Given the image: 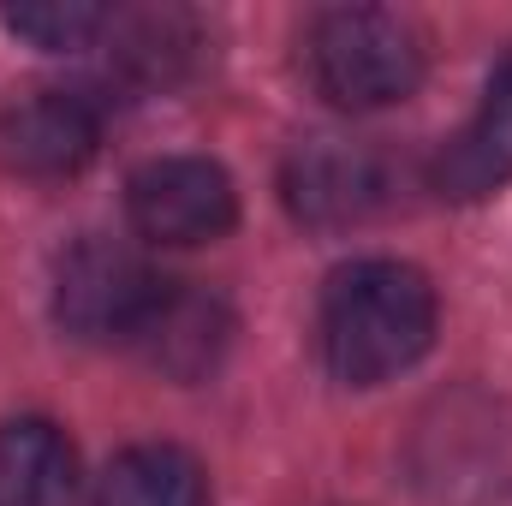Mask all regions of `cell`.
<instances>
[{
  "instance_id": "8fae6325",
  "label": "cell",
  "mask_w": 512,
  "mask_h": 506,
  "mask_svg": "<svg viewBox=\"0 0 512 506\" xmlns=\"http://www.w3.org/2000/svg\"><path fill=\"white\" fill-rule=\"evenodd\" d=\"M114 60L137 84H179L185 66L197 60V24L173 6L161 12H108Z\"/></svg>"
},
{
  "instance_id": "277c9868",
  "label": "cell",
  "mask_w": 512,
  "mask_h": 506,
  "mask_svg": "<svg viewBox=\"0 0 512 506\" xmlns=\"http://www.w3.org/2000/svg\"><path fill=\"white\" fill-rule=\"evenodd\" d=\"M126 215L137 239L191 251V245H215L233 233L239 191H233V173L209 155H161L131 173Z\"/></svg>"
},
{
  "instance_id": "8992f818",
  "label": "cell",
  "mask_w": 512,
  "mask_h": 506,
  "mask_svg": "<svg viewBox=\"0 0 512 506\" xmlns=\"http://www.w3.org/2000/svg\"><path fill=\"white\" fill-rule=\"evenodd\" d=\"M280 197L304 227H352L382 203V155L352 137H310L286 155Z\"/></svg>"
},
{
  "instance_id": "5b68a950",
  "label": "cell",
  "mask_w": 512,
  "mask_h": 506,
  "mask_svg": "<svg viewBox=\"0 0 512 506\" xmlns=\"http://www.w3.org/2000/svg\"><path fill=\"white\" fill-rule=\"evenodd\" d=\"M102 149V108L84 90H30L0 114V161L24 179H72Z\"/></svg>"
},
{
  "instance_id": "30bf717a",
  "label": "cell",
  "mask_w": 512,
  "mask_h": 506,
  "mask_svg": "<svg viewBox=\"0 0 512 506\" xmlns=\"http://www.w3.org/2000/svg\"><path fill=\"white\" fill-rule=\"evenodd\" d=\"M96 506H209V477L185 447L143 441L102 471Z\"/></svg>"
},
{
  "instance_id": "7a4b0ae2",
  "label": "cell",
  "mask_w": 512,
  "mask_h": 506,
  "mask_svg": "<svg viewBox=\"0 0 512 506\" xmlns=\"http://www.w3.org/2000/svg\"><path fill=\"white\" fill-rule=\"evenodd\" d=\"M304 66L334 108L376 114L423 84V36L387 6H328L310 18Z\"/></svg>"
},
{
  "instance_id": "ba28073f",
  "label": "cell",
  "mask_w": 512,
  "mask_h": 506,
  "mask_svg": "<svg viewBox=\"0 0 512 506\" xmlns=\"http://www.w3.org/2000/svg\"><path fill=\"white\" fill-rule=\"evenodd\" d=\"M512 179V54L489 72L477 114L435 155V191L447 203H477Z\"/></svg>"
},
{
  "instance_id": "52a82bcc",
  "label": "cell",
  "mask_w": 512,
  "mask_h": 506,
  "mask_svg": "<svg viewBox=\"0 0 512 506\" xmlns=\"http://www.w3.org/2000/svg\"><path fill=\"white\" fill-rule=\"evenodd\" d=\"M137 358L173 381H203L233 346V310L197 280H161L143 328L131 334Z\"/></svg>"
},
{
  "instance_id": "9c48e42d",
  "label": "cell",
  "mask_w": 512,
  "mask_h": 506,
  "mask_svg": "<svg viewBox=\"0 0 512 506\" xmlns=\"http://www.w3.org/2000/svg\"><path fill=\"white\" fill-rule=\"evenodd\" d=\"M78 453L60 423L12 417L0 423V506H72Z\"/></svg>"
},
{
  "instance_id": "7c38bea8",
  "label": "cell",
  "mask_w": 512,
  "mask_h": 506,
  "mask_svg": "<svg viewBox=\"0 0 512 506\" xmlns=\"http://www.w3.org/2000/svg\"><path fill=\"white\" fill-rule=\"evenodd\" d=\"M0 24L48 54H66V48H84L90 36L108 30V12L90 6V0H48V6H6Z\"/></svg>"
},
{
  "instance_id": "6da1fadb",
  "label": "cell",
  "mask_w": 512,
  "mask_h": 506,
  "mask_svg": "<svg viewBox=\"0 0 512 506\" xmlns=\"http://www.w3.org/2000/svg\"><path fill=\"white\" fill-rule=\"evenodd\" d=\"M435 286L423 268L399 256H364L328 274L322 286V364L346 387H382L405 376L429 346H435Z\"/></svg>"
},
{
  "instance_id": "3957f363",
  "label": "cell",
  "mask_w": 512,
  "mask_h": 506,
  "mask_svg": "<svg viewBox=\"0 0 512 506\" xmlns=\"http://www.w3.org/2000/svg\"><path fill=\"white\" fill-rule=\"evenodd\" d=\"M161 274L120 239H78L54 268V322L72 340H126L143 328Z\"/></svg>"
}]
</instances>
